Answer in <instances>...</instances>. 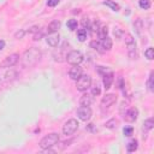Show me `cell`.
<instances>
[{"mask_svg": "<svg viewBox=\"0 0 154 154\" xmlns=\"http://www.w3.org/2000/svg\"><path fill=\"white\" fill-rule=\"evenodd\" d=\"M90 28H91V32H93V34H95V32L97 34V29H99V23H97V22H94V23H93V25H91Z\"/></svg>", "mask_w": 154, "mask_h": 154, "instance_id": "cell-35", "label": "cell"}, {"mask_svg": "<svg viewBox=\"0 0 154 154\" xmlns=\"http://www.w3.org/2000/svg\"><path fill=\"white\" fill-rule=\"evenodd\" d=\"M102 4L106 5V6H108V7H109L111 10H113V11H119V8H120V6H119L117 2H114L113 0H105Z\"/></svg>", "mask_w": 154, "mask_h": 154, "instance_id": "cell-22", "label": "cell"}, {"mask_svg": "<svg viewBox=\"0 0 154 154\" xmlns=\"http://www.w3.org/2000/svg\"><path fill=\"white\" fill-rule=\"evenodd\" d=\"M107 34H108L107 26H106V25H99V29H97V35H99V37H100V38H103V37L107 36Z\"/></svg>", "mask_w": 154, "mask_h": 154, "instance_id": "cell-24", "label": "cell"}, {"mask_svg": "<svg viewBox=\"0 0 154 154\" xmlns=\"http://www.w3.org/2000/svg\"><path fill=\"white\" fill-rule=\"evenodd\" d=\"M66 45H67V42H64L63 43V47L61 48H59L58 49V52H55L54 54H53V57H54V60L55 61H64L65 59H66V54H67V52H66Z\"/></svg>", "mask_w": 154, "mask_h": 154, "instance_id": "cell-11", "label": "cell"}, {"mask_svg": "<svg viewBox=\"0 0 154 154\" xmlns=\"http://www.w3.org/2000/svg\"><path fill=\"white\" fill-rule=\"evenodd\" d=\"M134 29H135V31H136L137 35H141L142 29H143V22H142L141 18H137V19L134 22Z\"/></svg>", "mask_w": 154, "mask_h": 154, "instance_id": "cell-19", "label": "cell"}, {"mask_svg": "<svg viewBox=\"0 0 154 154\" xmlns=\"http://www.w3.org/2000/svg\"><path fill=\"white\" fill-rule=\"evenodd\" d=\"M82 25H83L84 29H85V26H89V19H88V18H83V20H82Z\"/></svg>", "mask_w": 154, "mask_h": 154, "instance_id": "cell-37", "label": "cell"}, {"mask_svg": "<svg viewBox=\"0 0 154 154\" xmlns=\"http://www.w3.org/2000/svg\"><path fill=\"white\" fill-rule=\"evenodd\" d=\"M137 117H138V109H137L136 107H131V108H129V109L124 113V119H125L126 122H129V123L136 122Z\"/></svg>", "mask_w": 154, "mask_h": 154, "instance_id": "cell-10", "label": "cell"}, {"mask_svg": "<svg viewBox=\"0 0 154 154\" xmlns=\"http://www.w3.org/2000/svg\"><path fill=\"white\" fill-rule=\"evenodd\" d=\"M0 87H1V79H0Z\"/></svg>", "mask_w": 154, "mask_h": 154, "instance_id": "cell-42", "label": "cell"}, {"mask_svg": "<svg viewBox=\"0 0 154 154\" xmlns=\"http://www.w3.org/2000/svg\"><path fill=\"white\" fill-rule=\"evenodd\" d=\"M118 125H119V122H118V119H116V118H112V119H109V120H107V122L105 123V126H106L107 129H111V130L116 129Z\"/></svg>", "mask_w": 154, "mask_h": 154, "instance_id": "cell-21", "label": "cell"}, {"mask_svg": "<svg viewBox=\"0 0 154 154\" xmlns=\"http://www.w3.org/2000/svg\"><path fill=\"white\" fill-rule=\"evenodd\" d=\"M60 25H61V23H60V20H52L49 24H48V26H47V31L49 32V34H52V32H57L59 29H60Z\"/></svg>", "mask_w": 154, "mask_h": 154, "instance_id": "cell-16", "label": "cell"}, {"mask_svg": "<svg viewBox=\"0 0 154 154\" xmlns=\"http://www.w3.org/2000/svg\"><path fill=\"white\" fill-rule=\"evenodd\" d=\"M125 45H126V52L130 59H137V46L135 42V38L131 34L125 35Z\"/></svg>", "mask_w": 154, "mask_h": 154, "instance_id": "cell-3", "label": "cell"}, {"mask_svg": "<svg viewBox=\"0 0 154 154\" xmlns=\"http://www.w3.org/2000/svg\"><path fill=\"white\" fill-rule=\"evenodd\" d=\"M117 102V95L113 94V93H109V94H106L102 99H101V106L103 108H108L111 107L112 105H114Z\"/></svg>", "mask_w": 154, "mask_h": 154, "instance_id": "cell-9", "label": "cell"}, {"mask_svg": "<svg viewBox=\"0 0 154 154\" xmlns=\"http://www.w3.org/2000/svg\"><path fill=\"white\" fill-rule=\"evenodd\" d=\"M93 126H94V124H88V125H87V129H88V130H90V131H94Z\"/></svg>", "mask_w": 154, "mask_h": 154, "instance_id": "cell-41", "label": "cell"}, {"mask_svg": "<svg viewBox=\"0 0 154 154\" xmlns=\"http://www.w3.org/2000/svg\"><path fill=\"white\" fill-rule=\"evenodd\" d=\"M18 60H19V55H18L17 53H13V54L7 55V57L2 60L1 64H0V66H1V67H5V69H10V67L14 66V65L18 63Z\"/></svg>", "mask_w": 154, "mask_h": 154, "instance_id": "cell-7", "label": "cell"}, {"mask_svg": "<svg viewBox=\"0 0 154 154\" xmlns=\"http://www.w3.org/2000/svg\"><path fill=\"white\" fill-rule=\"evenodd\" d=\"M93 102H94V96L91 94H88V93H84L79 99L81 106H90Z\"/></svg>", "mask_w": 154, "mask_h": 154, "instance_id": "cell-15", "label": "cell"}, {"mask_svg": "<svg viewBox=\"0 0 154 154\" xmlns=\"http://www.w3.org/2000/svg\"><path fill=\"white\" fill-rule=\"evenodd\" d=\"M42 37V32L38 30L37 32H35V35H34V40H40Z\"/></svg>", "mask_w": 154, "mask_h": 154, "instance_id": "cell-38", "label": "cell"}, {"mask_svg": "<svg viewBox=\"0 0 154 154\" xmlns=\"http://www.w3.org/2000/svg\"><path fill=\"white\" fill-rule=\"evenodd\" d=\"M59 140H60V138H59V135H58L57 132H52V134L46 135V136L40 141L38 146H40L41 149L48 150V149L53 148L55 144H58V143H59Z\"/></svg>", "mask_w": 154, "mask_h": 154, "instance_id": "cell-2", "label": "cell"}, {"mask_svg": "<svg viewBox=\"0 0 154 154\" xmlns=\"http://www.w3.org/2000/svg\"><path fill=\"white\" fill-rule=\"evenodd\" d=\"M82 76V67L79 65H72V67L69 71V77L73 81H77Z\"/></svg>", "mask_w": 154, "mask_h": 154, "instance_id": "cell-13", "label": "cell"}, {"mask_svg": "<svg viewBox=\"0 0 154 154\" xmlns=\"http://www.w3.org/2000/svg\"><path fill=\"white\" fill-rule=\"evenodd\" d=\"M66 25H67V28L70 30H76L77 29V20L76 19H69Z\"/></svg>", "mask_w": 154, "mask_h": 154, "instance_id": "cell-29", "label": "cell"}, {"mask_svg": "<svg viewBox=\"0 0 154 154\" xmlns=\"http://www.w3.org/2000/svg\"><path fill=\"white\" fill-rule=\"evenodd\" d=\"M113 79H114V75L111 70L108 72H106L105 75H102V83H103V87H105L106 90L111 88V85L113 83Z\"/></svg>", "mask_w": 154, "mask_h": 154, "instance_id": "cell-12", "label": "cell"}, {"mask_svg": "<svg viewBox=\"0 0 154 154\" xmlns=\"http://www.w3.org/2000/svg\"><path fill=\"white\" fill-rule=\"evenodd\" d=\"M77 38L81 41V42H83V41H85V38H87V30L83 28V29H79L78 31H77Z\"/></svg>", "mask_w": 154, "mask_h": 154, "instance_id": "cell-26", "label": "cell"}, {"mask_svg": "<svg viewBox=\"0 0 154 154\" xmlns=\"http://www.w3.org/2000/svg\"><path fill=\"white\" fill-rule=\"evenodd\" d=\"M91 114H93V111L89 106H81L77 109V117L83 122H88L91 118Z\"/></svg>", "mask_w": 154, "mask_h": 154, "instance_id": "cell-8", "label": "cell"}, {"mask_svg": "<svg viewBox=\"0 0 154 154\" xmlns=\"http://www.w3.org/2000/svg\"><path fill=\"white\" fill-rule=\"evenodd\" d=\"M24 35H25V31L24 30H18L16 34H14V38H23L24 37Z\"/></svg>", "mask_w": 154, "mask_h": 154, "instance_id": "cell-32", "label": "cell"}, {"mask_svg": "<svg viewBox=\"0 0 154 154\" xmlns=\"http://www.w3.org/2000/svg\"><path fill=\"white\" fill-rule=\"evenodd\" d=\"M78 122H77V119H75V118H71V119H69V120H66L65 123H64V125H63V134L65 135V136H71V135H73L75 132H76V130L78 129Z\"/></svg>", "mask_w": 154, "mask_h": 154, "instance_id": "cell-4", "label": "cell"}, {"mask_svg": "<svg viewBox=\"0 0 154 154\" xmlns=\"http://www.w3.org/2000/svg\"><path fill=\"white\" fill-rule=\"evenodd\" d=\"M91 85V77L89 75H82L77 81H76V88L79 91H85Z\"/></svg>", "mask_w": 154, "mask_h": 154, "instance_id": "cell-6", "label": "cell"}, {"mask_svg": "<svg viewBox=\"0 0 154 154\" xmlns=\"http://www.w3.org/2000/svg\"><path fill=\"white\" fill-rule=\"evenodd\" d=\"M59 1H60V0H48V1H47V6L54 7V6H57V5L59 4Z\"/></svg>", "mask_w": 154, "mask_h": 154, "instance_id": "cell-34", "label": "cell"}, {"mask_svg": "<svg viewBox=\"0 0 154 154\" xmlns=\"http://www.w3.org/2000/svg\"><path fill=\"white\" fill-rule=\"evenodd\" d=\"M59 41H60V36H59L58 32H52V34H49L46 37V42L51 47H57L58 43H59Z\"/></svg>", "mask_w": 154, "mask_h": 154, "instance_id": "cell-14", "label": "cell"}, {"mask_svg": "<svg viewBox=\"0 0 154 154\" xmlns=\"http://www.w3.org/2000/svg\"><path fill=\"white\" fill-rule=\"evenodd\" d=\"M137 148H138V141H137V140H131V141L126 144V150H128L129 153L135 152Z\"/></svg>", "mask_w": 154, "mask_h": 154, "instance_id": "cell-20", "label": "cell"}, {"mask_svg": "<svg viewBox=\"0 0 154 154\" xmlns=\"http://www.w3.org/2000/svg\"><path fill=\"white\" fill-rule=\"evenodd\" d=\"M41 55H42V53L37 47H31V48L26 49L23 53V55L20 57L22 65L24 67H32L34 65H36L40 61Z\"/></svg>", "mask_w": 154, "mask_h": 154, "instance_id": "cell-1", "label": "cell"}, {"mask_svg": "<svg viewBox=\"0 0 154 154\" xmlns=\"http://www.w3.org/2000/svg\"><path fill=\"white\" fill-rule=\"evenodd\" d=\"M144 57L148 59V60H153L154 59V49L152 47H148L146 51H144Z\"/></svg>", "mask_w": 154, "mask_h": 154, "instance_id": "cell-27", "label": "cell"}, {"mask_svg": "<svg viewBox=\"0 0 154 154\" xmlns=\"http://www.w3.org/2000/svg\"><path fill=\"white\" fill-rule=\"evenodd\" d=\"M83 54L79 52V51H76V49H73V51H70L67 54H66V61L69 63V64H71V65H79L82 61H83Z\"/></svg>", "mask_w": 154, "mask_h": 154, "instance_id": "cell-5", "label": "cell"}, {"mask_svg": "<svg viewBox=\"0 0 154 154\" xmlns=\"http://www.w3.org/2000/svg\"><path fill=\"white\" fill-rule=\"evenodd\" d=\"M38 30H40L38 26H32V28H30V29L28 30V32H30V34H35V32H37Z\"/></svg>", "mask_w": 154, "mask_h": 154, "instance_id": "cell-36", "label": "cell"}, {"mask_svg": "<svg viewBox=\"0 0 154 154\" xmlns=\"http://www.w3.org/2000/svg\"><path fill=\"white\" fill-rule=\"evenodd\" d=\"M90 47H91L93 49L97 51L99 53H103V52H105V49H103L102 46H101V42H99V41H96V40H94V41L90 42Z\"/></svg>", "mask_w": 154, "mask_h": 154, "instance_id": "cell-23", "label": "cell"}, {"mask_svg": "<svg viewBox=\"0 0 154 154\" xmlns=\"http://www.w3.org/2000/svg\"><path fill=\"white\" fill-rule=\"evenodd\" d=\"M100 93H101L100 87H99L97 84H95V85L91 88V95H93V96H97V95H100Z\"/></svg>", "mask_w": 154, "mask_h": 154, "instance_id": "cell-30", "label": "cell"}, {"mask_svg": "<svg viewBox=\"0 0 154 154\" xmlns=\"http://www.w3.org/2000/svg\"><path fill=\"white\" fill-rule=\"evenodd\" d=\"M114 35H116L118 38L122 36V31L119 30V28H116V29H114Z\"/></svg>", "mask_w": 154, "mask_h": 154, "instance_id": "cell-39", "label": "cell"}, {"mask_svg": "<svg viewBox=\"0 0 154 154\" xmlns=\"http://www.w3.org/2000/svg\"><path fill=\"white\" fill-rule=\"evenodd\" d=\"M138 5L141 8L148 10V8H150V0H138Z\"/></svg>", "mask_w": 154, "mask_h": 154, "instance_id": "cell-28", "label": "cell"}, {"mask_svg": "<svg viewBox=\"0 0 154 154\" xmlns=\"http://www.w3.org/2000/svg\"><path fill=\"white\" fill-rule=\"evenodd\" d=\"M5 48V41L4 40H0V51H2Z\"/></svg>", "mask_w": 154, "mask_h": 154, "instance_id": "cell-40", "label": "cell"}, {"mask_svg": "<svg viewBox=\"0 0 154 154\" xmlns=\"http://www.w3.org/2000/svg\"><path fill=\"white\" fill-rule=\"evenodd\" d=\"M147 87H148L149 91H154V73H153V72H150V75H149V77H148Z\"/></svg>", "mask_w": 154, "mask_h": 154, "instance_id": "cell-25", "label": "cell"}, {"mask_svg": "<svg viewBox=\"0 0 154 154\" xmlns=\"http://www.w3.org/2000/svg\"><path fill=\"white\" fill-rule=\"evenodd\" d=\"M153 126H154V122H153V118H148V119H146V120L143 122V126H142V130H143L144 132H148V131H150V130L153 129Z\"/></svg>", "mask_w": 154, "mask_h": 154, "instance_id": "cell-18", "label": "cell"}, {"mask_svg": "<svg viewBox=\"0 0 154 154\" xmlns=\"http://www.w3.org/2000/svg\"><path fill=\"white\" fill-rule=\"evenodd\" d=\"M112 40L108 37V36H106V37H103V38H101V46H102V48L105 49V52L106 51H109L111 48H112Z\"/></svg>", "mask_w": 154, "mask_h": 154, "instance_id": "cell-17", "label": "cell"}, {"mask_svg": "<svg viewBox=\"0 0 154 154\" xmlns=\"http://www.w3.org/2000/svg\"><path fill=\"white\" fill-rule=\"evenodd\" d=\"M123 132H124V135H125L126 137H129V136H131V135H132L134 129H132V126H125V128L123 129Z\"/></svg>", "mask_w": 154, "mask_h": 154, "instance_id": "cell-31", "label": "cell"}, {"mask_svg": "<svg viewBox=\"0 0 154 154\" xmlns=\"http://www.w3.org/2000/svg\"><path fill=\"white\" fill-rule=\"evenodd\" d=\"M109 71V69H107V67H103V66H97V72L100 73V75H105L106 72H108Z\"/></svg>", "mask_w": 154, "mask_h": 154, "instance_id": "cell-33", "label": "cell"}]
</instances>
